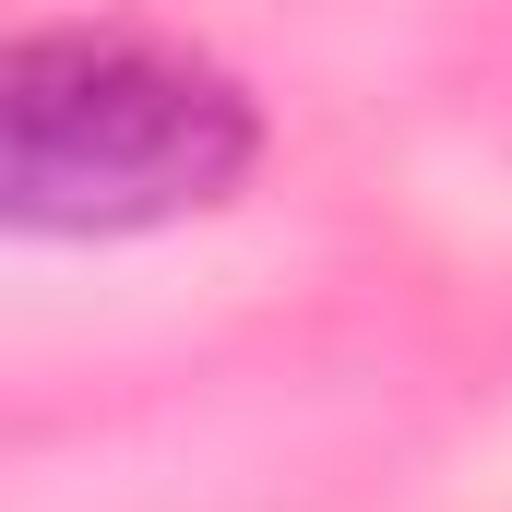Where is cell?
I'll return each instance as SVG.
<instances>
[{
	"instance_id": "cell-1",
	"label": "cell",
	"mask_w": 512,
	"mask_h": 512,
	"mask_svg": "<svg viewBox=\"0 0 512 512\" xmlns=\"http://www.w3.org/2000/svg\"><path fill=\"white\" fill-rule=\"evenodd\" d=\"M251 96L143 36H24L0 72V191L24 227L120 239L227 203L251 167Z\"/></svg>"
}]
</instances>
